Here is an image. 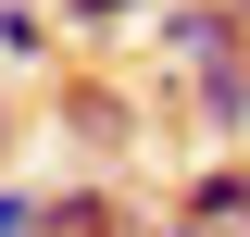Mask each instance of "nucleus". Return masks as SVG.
Segmentation results:
<instances>
[{"mask_svg":"<svg viewBox=\"0 0 250 237\" xmlns=\"http://www.w3.org/2000/svg\"><path fill=\"white\" fill-rule=\"evenodd\" d=\"M150 50L188 62V75L238 62V50H250V38H238V0H163V13H150Z\"/></svg>","mask_w":250,"mask_h":237,"instance_id":"f257e3e1","label":"nucleus"},{"mask_svg":"<svg viewBox=\"0 0 250 237\" xmlns=\"http://www.w3.org/2000/svg\"><path fill=\"white\" fill-rule=\"evenodd\" d=\"M50 125H62L75 150H125V138H138V100H125L113 75H75V88L50 100Z\"/></svg>","mask_w":250,"mask_h":237,"instance_id":"f03ea898","label":"nucleus"},{"mask_svg":"<svg viewBox=\"0 0 250 237\" xmlns=\"http://www.w3.org/2000/svg\"><path fill=\"white\" fill-rule=\"evenodd\" d=\"M175 225H200V237H225V225H250V162H213V175H188V200H175Z\"/></svg>","mask_w":250,"mask_h":237,"instance_id":"7ed1b4c3","label":"nucleus"},{"mask_svg":"<svg viewBox=\"0 0 250 237\" xmlns=\"http://www.w3.org/2000/svg\"><path fill=\"white\" fill-rule=\"evenodd\" d=\"M188 88H200V138H250V50L213 62V75H188Z\"/></svg>","mask_w":250,"mask_h":237,"instance_id":"20e7f679","label":"nucleus"},{"mask_svg":"<svg viewBox=\"0 0 250 237\" xmlns=\"http://www.w3.org/2000/svg\"><path fill=\"white\" fill-rule=\"evenodd\" d=\"M62 38V0H0V62H50Z\"/></svg>","mask_w":250,"mask_h":237,"instance_id":"39448f33","label":"nucleus"},{"mask_svg":"<svg viewBox=\"0 0 250 237\" xmlns=\"http://www.w3.org/2000/svg\"><path fill=\"white\" fill-rule=\"evenodd\" d=\"M138 13H163V0H62V38H125Z\"/></svg>","mask_w":250,"mask_h":237,"instance_id":"423d86ee","label":"nucleus"},{"mask_svg":"<svg viewBox=\"0 0 250 237\" xmlns=\"http://www.w3.org/2000/svg\"><path fill=\"white\" fill-rule=\"evenodd\" d=\"M0 237H50V187H0Z\"/></svg>","mask_w":250,"mask_h":237,"instance_id":"0eeeda50","label":"nucleus"},{"mask_svg":"<svg viewBox=\"0 0 250 237\" xmlns=\"http://www.w3.org/2000/svg\"><path fill=\"white\" fill-rule=\"evenodd\" d=\"M238 38H250V0H238Z\"/></svg>","mask_w":250,"mask_h":237,"instance_id":"6e6552de","label":"nucleus"},{"mask_svg":"<svg viewBox=\"0 0 250 237\" xmlns=\"http://www.w3.org/2000/svg\"><path fill=\"white\" fill-rule=\"evenodd\" d=\"M125 237H138V225H125Z\"/></svg>","mask_w":250,"mask_h":237,"instance_id":"1a4fd4ad","label":"nucleus"}]
</instances>
